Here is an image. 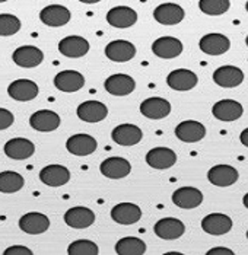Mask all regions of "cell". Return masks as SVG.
Listing matches in <instances>:
<instances>
[{
	"label": "cell",
	"instance_id": "cell-1",
	"mask_svg": "<svg viewBox=\"0 0 248 255\" xmlns=\"http://www.w3.org/2000/svg\"><path fill=\"white\" fill-rule=\"evenodd\" d=\"M153 232L161 239L174 241V239H178V238L184 235L186 226H184V223L181 220H178L175 217H164V219H161V220H158L155 223Z\"/></svg>",
	"mask_w": 248,
	"mask_h": 255
},
{
	"label": "cell",
	"instance_id": "cell-2",
	"mask_svg": "<svg viewBox=\"0 0 248 255\" xmlns=\"http://www.w3.org/2000/svg\"><path fill=\"white\" fill-rule=\"evenodd\" d=\"M184 16H186L184 9L177 3H162L156 6V9L153 10V19L158 23L167 25V26L180 23L184 19Z\"/></svg>",
	"mask_w": 248,
	"mask_h": 255
},
{
	"label": "cell",
	"instance_id": "cell-3",
	"mask_svg": "<svg viewBox=\"0 0 248 255\" xmlns=\"http://www.w3.org/2000/svg\"><path fill=\"white\" fill-rule=\"evenodd\" d=\"M183 42L175 37H159L152 44V53L159 59L171 60L183 53Z\"/></svg>",
	"mask_w": 248,
	"mask_h": 255
},
{
	"label": "cell",
	"instance_id": "cell-4",
	"mask_svg": "<svg viewBox=\"0 0 248 255\" xmlns=\"http://www.w3.org/2000/svg\"><path fill=\"white\" fill-rule=\"evenodd\" d=\"M58 51L69 59H80L88 54L89 51V42L88 39L79 35L66 37L58 42Z\"/></svg>",
	"mask_w": 248,
	"mask_h": 255
},
{
	"label": "cell",
	"instance_id": "cell-5",
	"mask_svg": "<svg viewBox=\"0 0 248 255\" xmlns=\"http://www.w3.org/2000/svg\"><path fill=\"white\" fill-rule=\"evenodd\" d=\"M38 92V85L29 79H18V80L12 82L7 88L9 97L15 101H19V102L32 101L34 98H37Z\"/></svg>",
	"mask_w": 248,
	"mask_h": 255
},
{
	"label": "cell",
	"instance_id": "cell-6",
	"mask_svg": "<svg viewBox=\"0 0 248 255\" xmlns=\"http://www.w3.org/2000/svg\"><path fill=\"white\" fill-rule=\"evenodd\" d=\"M175 136L184 143H197L206 136V127L200 121L186 120L175 127Z\"/></svg>",
	"mask_w": 248,
	"mask_h": 255
},
{
	"label": "cell",
	"instance_id": "cell-7",
	"mask_svg": "<svg viewBox=\"0 0 248 255\" xmlns=\"http://www.w3.org/2000/svg\"><path fill=\"white\" fill-rule=\"evenodd\" d=\"M199 47L205 54L209 56H222L231 48V41L228 37H225L224 34H206L205 37H202L199 41Z\"/></svg>",
	"mask_w": 248,
	"mask_h": 255
},
{
	"label": "cell",
	"instance_id": "cell-8",
	"mask_svg": "<svg viewBox=\"0 0 248 255\" xmlns=\"http://www.w3.org/2000/svg\"><path fill=\"white\" fill-rule=\"evenodd\" d=\"M99 171H101V174L104 177L110 178V179H121V178L127 177L132 172V165L124 157H107L101 163Z\"/></svg>",
	"mask_w": 248,
	"mask_h": 255
},
{
	"label": "cell",
	"instance_id": "cell-9",
	"mask_svg": "<svg viewBox=\"0 0 248 255\" xmlns=\"http://www.w3.org/2000/svg\"><path fill=\"white\" fill-rule=\"evenodd\" d=\"M104 88L110 95L126 97V95H130L133 92L134 88H136V82L129 75L117 73V75H111L110 78H107L105 83H104Z\"/></svg>",
	"mask_w": 248,
	"mask_h": 255
},
{
	"label": "cell",
	"instance_id": "cell-10",
	"mask_svg": "<svg viewBox=\"0 0 248 255\" xmlns=\"http://www.w3.org/2000/svg\"><path fill=\"white\" fill-rule=\"evenodd\" d=\"M12 60L16 66L23 69H34L44 60V53L34 45H23L13 51Z\"/></svg>",
	"mask_w": 248,
	"mask_h": 255
},
{
	"label": "cell",
	"instance_id": "cell-11",
	"mask_svg": "<svg viewBox=\"0 0 248 255\" xmlns=\"http://www.w3.org/2000/svg\"><path fill=\"white\" fill-rule=\"evenodd\" d=\"M172 203L180 209H196L203 203V194L199 188L194 187H181L172 193Z\"/></svg>",
	"mask_w": 248,
	"mask_h": 255
},
{
	"label": "cell",
	"instance_id": "cell-12",
	"mask_svg": "<svg viewBox=\"0 0 248 255\" xmlns=\"http://www.w3.org/2000/svg\"><path fill=\"white\" fill-rule=\"evenodd\" d=\"M64 222L67 226H70L73 229H86L95 223V213L88 207L76 206L66 212Z\"/></svg>",
	"mask_w": 248,
	"mask_h": 255
},
{
	"label": "cell",
	"instance_id": "cell-13",
	"mask_svg": "<svg viewBox=\"0 0 248 255\" xmlns=\"http://www.w3.org/2000/svg\"><path fill=\"white\" fill-rule=\"evenodd\" d=\"M213 82L221 88H237L244 82V72L235 66H222L213 72Z\"/></svg>",
	"mask_w": 248,
	"mask_h": 255
},
{
	"label": "cell",
	"instance_id": "cell-14",
	"mask_svg": "<svg viewBox=\"0 0 248 255\" xmlns=\"http://www.w3.org/2000/svg\"><path fill=\"white\" fill-rule=\"evenodd\" d=\"M105 56L115 63H126L130 61L136 56V47L130 41L126 39H115L107 44Z\"/></svg>",
	"mask_w": 248,
	"mask_h": 255
},
{
	"label": "cell",
	"instance_id": "cell-15",
	"mask_svg": "<svg viewBox=\"0 0 248 255\" xmlns=\"http://www.w3.org/2000/svg\"><path fill=\"white\" fill-rule=\"evenodd\" d=\"M140 113L142 116L151 120H162L170 116L171 104L170 101H167L165 98H159V97L148 98L140 104Z\"/></svg>",
	"mask_w": 248,
	"mask_h": 255
},
{
	"label": "cell",
	"instance_id": "cell-16",
	"mask_svg": "<svg viewBox=\"0 0 248 255\" xmlns=\"http://www.w3.org/2000/svg\"><path fill=\"white\" fill-rule=\"evenodd\" d=\"M77 117L85 123H99L108 116V108L99 101H85L76 110Z\"/></svg>",
	"mask_w": 248,
	"mask_h": 255
},
{
	"label": "cell",
	"instance_id": "cell-17",
	"mask_svg": "<svg viewBox=\"0 0 248 255\" xmlns=\"http://www.w3.org/2000/svg\"><path fill=\"white\" fill-rule=\"evenodd\" d=\"M96 147H98V143L95 137L89 134H83V133L73 134L66 141V149L69 150V153L75 156H88L95 152Z\"/></svg>",
	"mask_w": 248,
	"mask_h": 255
},
{
	"label": "cell",
	"instance_id": "cell-18",
	"mask_svg": "<svg viewBox=\"0 0 248 255\" xmlns=\"http://www.w3.org/2000/svg\"><path fill=\"white\" fill-rule=\"evenodd\" d=\"M202 229L209 235H225L232 229V219L224 213H210L208 216L203 217Z\"/></svg>",
	"mask_w": 248,
	"mask_h": 255
},
{
	"label": "cell",
	"instance_id": "cell-19",
	"mask_svg": "<svg viewBox=\"0 0 248 255\" xmlns=\"http://www.w3.org/2000/svg\"><path fill=\"white\" fill-rule=\"evenodd\" d=\"M167 83L174 91L186 92V91H191L193 88H196V85L199 83V78L191 70L177 69V70H172L171 73L168 75Z\"/></svg>",
	"mask_w": 248,
	"mask_h": 255
},
{
	"label": "cell",
	"instance_id": "cell-20",
	"mask_svg": "<svg viewBox=\"0 0 248 255\" xmlns=\"http://www.w3.org/2000/svg\"><path fill=\"white\" fill-rule=\"evenodd\" d=\"M39 179L48 187H63L70 181V171L63 165H48L39 171Z\"/></svg>",
	"mask_w": 248,
	"mask_h": 255
},
{
	"label": "cell",
	"instance_id": "cell-21",
	"mask_svg": "<svg viewBox=\"0 0 248 255\" xmlns=\"http://www.w3.org/2000/svg\"><path fill=\"white\" fill-rule=\"evenodd\" d=\"M4 155L10 159H15V160H23V159H28L34 155L35 152V146L31 140L23 137H15L10 138L4 147Z\"/></svg>",
	"mask_w": 248,
	"mask_h": 255
},
{
	"label": "cell",
	"instance_id": "cell-22",
	"mask_svg": "<svg viewBox=\"0 0 248 255\" xmlns=\"http://www.w3.org/2000/svg\"><path fill=\"white\" fill-rule=\"evenodd\" d=\"M111 219L118 225H134L142 219V210L134 203H118L111 210Z\"/></svg>",
	"mask_w": 248,
	"mask_h": 255
},
{
	"label": "cell",
	"instance_id": "cell-23",
	"mask_svg": "<svg viewBox=\"0 0 248 255\" xmlns=\"http://www.w3.org/2000/svg\"><path fill=\"white\" fill-rule=\"evenodd\" d=\"M19 228L22 232L28 235H39L48 231L50 228V219L37 212L26 213L19 219Z\"/></svg>",
	"mask_w": 248,
	"mask_h": 255
},
{
	"label": "cell",
	"instance_id": "cell-24",
	"mask_svg": "<svg viewBox=\"0 0 248 255\" xmlns=\"http://www.w3.org/2000/svg\"><path fill=\"white\" fill-rule=\"evenodd\" d=\"M212 114L221 121H235L244 114V108L235 99H222L213 105Z\"/></svg>",
	"mask_w": 248,
	"mask_h": 255
},
{
	"label": "cell",
	"instance_id": "cell-25",
	"mask_svg": "<svg viewBox=\"0 0 248 255\" xmlns=\"http://www.w3.org/2000/svg\"><path fill=\"white\" fill-rule=\"evenodd\" d=\"M54 86L61 92H77L85 86V78L76 70H63L58 72L54 78Z\"/></svg>",
	"mask_w": 248,
	"mask_h": 255
},
{
	"label": "cell",
	"instance_id": "cell-26",
	"mask_svg": "<svg viewBox=\"0 0 248 255\" xmlns=\"http://www.w3.org/2000/svg\"><path fill=\"white\" fill-rule=\"evenodd\" d=\"M111 137L114 140V143L120 146H134L139 141H142L143 131L137 126L126 123V124H120L115 127L111 133Z\"/></svg>",
	"mask_w": 248,
	"mask_h": 255
},
{
	"label": "cell",
	"instance_id": "cell-27",
	"mask_svg": "<svg viewBox=\"0 0 248 255\" xmlns=\"http://www.w3.org/2000/svg\"><path fill=\"white\" fill-rule=\"evenodd\" d=\"M238 171L231 165H215L208 172L210 184L216 187H231L238 181Z\"/></svg>",
	"mask_w": 248,
	"mask_h": 255
},
{
	"label": "cell",
	"instance_id": "cell-28",
	"mask_svg": "<svg viewBox=\"0 0 248 255\" xmlns=\"http://www.w3.org/2000/svg\"><path fill=\"white\" fill-rule=\"evenodd\" d=\"M70 10L61 4H50L45 6L39 12V19L47 26H63L70 20Z\"/></svg>",
	"mask_w": 248,
	"mask_h": 255
},
{
	"label": "cell",
	"instance_id": "cell-29",
	"mask_svg": "<svg viewBox=\"0 0 248 255\" xmlns=\"http://www.w3.org/2000/svg\"><path fill=\"white\" fill-rule=\"evenodd\" d=\"M107 22L114 28H130L137 22V13L136 10L129 6H115L108 10L107 13Z\"/></svg>",
	"mask_w": 248,
	"mask_h": 255
},
{
	"label": "cell",
	"instance_id": "cell-30",
	"mask_svg": "<svg viewBox=\"0 0 248 255\" xmlns=\"http://www.w3.org/2000/svg\"><path fill=\"white\" fill-rule=\"evenodd\" d=\"M177 153L170 147H153L146 155V163L153 169H168L175 165Z\"/></svg>",
	"mask_w": 248,
	"mask_h": 255
},
{
	"label": "cell",
	"instance_id": "cell-31",
	"mask_svg": "<svg viewBox=\"0 0 248 255\" xmlns=\"http://www.w3.org/2000/svg\"><path fill=\"white\" fill-rule=\"evenodd\" d=\"M29 124L34 130L42 131V133H48V131H54L57 130L60 126V117L57 113L50 111V110H39L37 113H34L29 118Z\"/></svg>",
	"mask_w": 248,
	"mask_h": 255
},
{
	"label": "cell",
	"instance_id": "cell-32",
	"mask_svg": "<svg viewBox=\"0 0 248 255\" xmlns=\"http://www.w3.org/2000/svg\"><path fill=\"white\" fill-rule=\"evenodd\" d=\"M115 253L118 255H142L146 253V244L140 238L126 236L115 244Z\"/></svg>",
	"mask_w": 248,
	"mask_h": 255
},
{
	"label": "cell",
	"instance_id": "cell-33",
	"mask_svg": "<svg viewBox=\"0 0 248 255\" xmlns=\"http://www.w3.org/2000/svg\"><path fill=\"white\" fill-rule=\"evenodd\" d=\"M23 184H25L23 177L15 171L0 172V193H4V194L18 193L23 187Z\"/></svg>",
	"mask_w": 248,
	"mask_h": 255
},
{
	"label": "cell",
	"instance_id": "cell-34",
	"mask_svg": "<svg viewBox=\"0 0 248 255\" xmlns=\"http://www.w3.org/2000/svg\"><path fill=\"white\" fill-rule=\"evenodd\" d=\"M199 7L209 16H219L227 13L231 7L229 0H199Z\"/></svg>",
	"mask_w": 248,
	"mask_h": 255
},
{
	"label": "cell",
	"instance_id": "cell-35",
	"mask_svg": "<svg viewBox=\"0 0 248 255\" xmlns=\"http://www.w3.org/2000/svg\"><path fill=\"white\" fill-rule=\"evenodd\" d=\"M98 253H99L98 245L89 239L73 241L67 248V254L69 255H96Z\"/></svg>",
	"mask_w": 248,
	"mask_h": 255
},
{
	"label": "cell",
	"instance_id": "cell-36",
	"mask_svg": "<svg viewBox=\"0 0 248 255\" xmlns=\"http://www.w3.org/2000/svg\"><path fill=\"white\" fill-rule=\"evenodd\" d=\"M20 20L15 15L1 13L0 15V37H10L19 32Z\"/></svg>",
	"mask_w": 248,
	"mask_h": 255
},
{
	"label": "cell",
	"instance_id": "cell-37",
	"mask_svg": "<svg viewBox=\"0 0 248 255\" xmlns=\"http://www.w3.org/2000/svg\"><path fill=\"white\" fill-rule=\"evenodd\" d=\"M15 121L13 114L6 110V108H0V130H6L7 127H10Z\"/></svg>",
	"mask_w": 248,
	"mask_h": 255
},
{
	"label": "cell",
	"instance_id": "cell-38",
	"mask_svg": "<svg viewBox=\"0 0 248 255\" xmlns=\"http://www.w3.org/2000/svg\"><path fill=\"white\" fill-rule=\"evenodd\" d=\"M4 255H32V251L23 245H13L10 248H7L4 253Z\"/></svg>",
	"mask_w": 248,
	"mask_h": 255
},
{
	"label": "cell",
	"instance_id": "cell-39",
	"mask_svg": "<svg viewBox=\"0 0 248 255\" xmlns=\"http://www.w3.org/2000/svg\"><path fill=\"white\" fill-rule=\"evenodd\" d=\"M234 255V251L232 250H228V248H224V247H221V248H213V250H210L208 251V255Z\"/></svg>",
	"mask_w": 248,
	"mask_h": 255
},
{
	"label": "cell",
	"instance_id": "cell-40",
	"mask_svg": "<svg viewBox=\"0 0 248 255\" xmlns=\"http://www.w3.org/2000/svg\"><path fill=\"white\" fill-rule=\"evenodd\" d=\"M240 140H241V143H243L246 147H248V128L243 130V133L240 134Z\"/></svg>",
	"mask_w": 248,
	"mask_h": 255
},
{
	"label": "cell",
	"instance_id": "cell-41",
	"mask_svg": "<svg viewBox=\"0 0 248 255\" xmlns=\"http://www.w3.org/2000/svg\"><path fill=\"white\" fill-rule=\"evenodd\" d=\"M79 1L86 3V4H94V3H98V1H101V0H79Z\"/></svg>",
	"mask_w": 248,
	"mask_h": 255
},
{
	"label": "cell",
	"instance_id": "cell-42",
	"mask_svg": "<svg viewBox=\"0 0 248 255\" xmlns=\"http://www.w3.org/2000/svg\"><path fill=\"white\" fill-rule=\"evenodd\" d=\"M243 203H244V206L248 209V193L244 196V198H243Z\"/></svg>",
	"mask_w": 248,
	"mask_h": 255
},
{
	"label": "cell",
	"instance_id": "cell-43",
	"mask_svg": "<svg viewBox=\"0 0 248 255\" xmlns=\"http://www.w3.org/2000/svg\"><path fill=\"white\" fill-rule=\"evenodd\" d=\"M246 42H247V47H248V35H247V38H246Z\"/></svg>",
	"mask_w": 248,
	"mask_h": 255
},
{
	"label": "cell",
	"instance_id": "cell-44",
	"mask_svg": "<svg viewBox=\"0 0 248 255\" xmlns=\"http://www.w3.org/2000/svg\"><path fill=\"white\" fill-rule=\"evenodd\" d=\"M246 9H247V12H248V1H247V4H246Z\"/></svg>",
	"mask_w": 248,
	"mask_h": 255
},
{
	"label": "cell",
	"instance_id": "cell-45",
	"mask_svg": "<svg viewBox=\"0 0 248 255\" xmlns=\"http://www.w3.org/2000/svg\"><path fill=\"white\" fill-rule=\"evenodd\" d=\"M3 1H7V0H0V3H3Z\"/></svg>",
	"mask_w": 248,
	"mask_h": 255
},
{
	"label": "cell",
	"instance_id": "cell-46",
	"mask_svg": "<svg viewBox=\"0 0 248 255\" xmlns=\"http://www.w3.org/2000/svg\"><path fill=\"white\" fill-rule=\"evenodd\" d=\"M247 239H248V231H247Z\"/></svg>",
	"mask_w": 248,
	"mask_h": 255
}]
</instances>
